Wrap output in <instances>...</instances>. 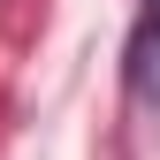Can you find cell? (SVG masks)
Returning a JSON list of instances; mask_svg holds the SVG:
<instances>
[{
  "label": "cell",
  "mask_w": 160,
  "mask_h": 160,
  "mask_svg": "<svg viewBox=\"0 0 160 160\" xmlns=\"http://www.w3.org/2000/svg\"><path fill=\"white\" fill-rule=\"evenodd\" d=\"M145 23H152V38H160V0H145Z\"/></svg>",
  "instance_id": "6da1fadb"
}]
</instances>
